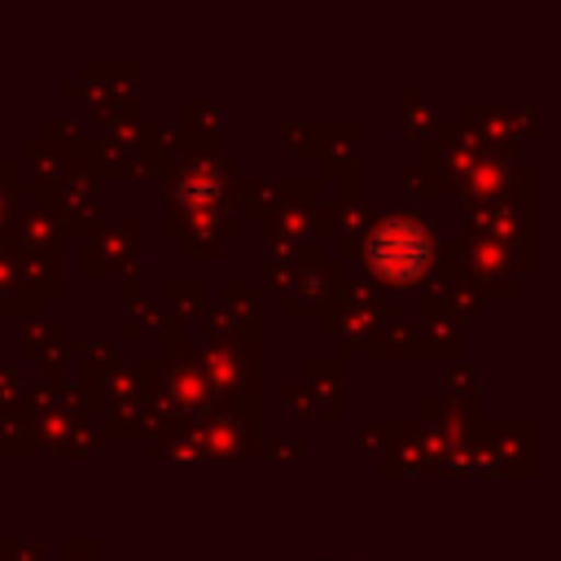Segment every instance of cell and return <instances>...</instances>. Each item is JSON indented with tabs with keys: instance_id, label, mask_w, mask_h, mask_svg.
<instances>
[{
	"instance_id": "cell-1",
	"label": "cell",
	"mask_w": 561,
	"mask_h": 561,
	"mask_svg": "<svg viewBox=\"0 0 561 561\" xmlns=\"http://www.w3.org/2000/svg\"><path fill=\"white\" fill-rule=\"evenodd\" d=\"M364 259L373 267L377 280L386 285H412L416 276H425L430 259H434V237L421 219L412 215H390L381 219L368 241H364Z\"/></svg>"
}]
</instances>
